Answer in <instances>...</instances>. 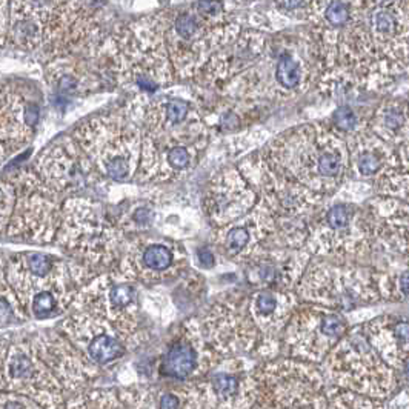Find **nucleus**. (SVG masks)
Here are the masks:
<instances>
[{"label":"nucleus","mask_w":409,"mask_h":409,"mask_svg":"<svg viewBox=\"0 0 409 409\" xmlns=\"http://www.w3.org/2000/svg\"><path fill=\"white\" fill-rule=\"evenodd\" d=\"M123 113L141 128L142 158L137 183H169L191 174L206 151L208 128L197 94L161 93L134 97Z\"/></svg>","instance_id":"f257e3e1"},{"label":"nucleus","mask_w":409,"mask_h":409,"mask_svg":"<svg viewBox=\"0 0 409 409\" xmlns=\"http://www.w3.org/2000/svg\"><path fill=\"white\" fill-rule=\"evenodd\" d=\"M248 5L189 2L157 9L177 81H194L218 49L245 31Z\"/></svg>","instance_id":"f03ea898"},{"label":"nucleus","mask_w":409,"mask_h":409,"mask_svg":"<svg viewBox=\"0 0 409 409\" xmlns=\"http://www.w3.org/2000/svg\"><path fill=\"white\" fill-rule=\"evenodd\" d=\"M323 73L325 62L314 29L269 34L261 61L217 96L251 103L282 102L306 93Z\"/></svg>","instance_id":"7ed1b4c3"},{"label":"nucleus","mask_w":409,"mask_h":409,"mask_svg":"<svg viewBox=\"0 0 409 409\" xmlns=\"http://www.w3.org/2000/svg\"><path fill=\"white\" fill-rule=\"evenodd\" d=\"M97 61L116 85L134 97H153L177 82L157 13L114 26Z\"/></svg>","instance_id":"20e7f679"},{"label":"nucleus","mask_w":409,"mask_h":409,"mask_svg":"<svg viewBox=\"0 0 409 409\" xmlns=\"http://www.w3.org/2000/svg\"><path fill=\"white\" fill-rule=\"evenodd\" d=\"M268 165L323 196L342 185L349 151L335 131L318 123L286 129L261 149Z\"/></svg>","instance_id":"39448f33"},{"label":"nucleus","mask_w":409,"mask_h":409,"mask_svg":"<svg viewBox=\"0 0 409 409\" xmlns=\"http://www.w3.org/2000/svg\"><path fill=\"white\" fill-rule=\"evenodd\" d=\"M2 277L33 320H49L71 311L81 289L69 261L44 251H19L4 258Z\"/></svg>","instance_id":"423d86ee"},{"label":"nucleus","mask_w":409,"mask_h":409,"mask_svg":"<svg viewBox=\"0 0 409 409\" xmlns=\"http://www.w3.org/2000/svg\"><path fill=\"white\" fill-rule=\"evenodd\" d=\"M237 168L256 188L261 202L274 218L276 234L269 246L289 249L306 246L322 196L276 171L268 165L261 149L246 156Z\"/></svg>","instance_id":"0eeeda50"},{"label":"nucleus","mask_w":409,"mask_h":409,"mask_svg":"<svg viewBox=\"0 0 409 409\" xmlns=\"http://www.w3.org/2000/svg\"><path fill=\"white\" fill-rule=\"evenodd\" d=\"M68 261L93 277L117 268L126 242L109 209L91 197H73L64 203L62 225L56 238Z\"/></svg>","instance_id":"6e6552de"},{"label":"nucleus","mask_w":409,"mask_h":409,"mask_svg":"<svg viewBox=\"0 0 409 409\" xmlns=\"http://www.w3.org/2000/svg\"><path fill=\"white\" fill-rule=\"evenodd\" d=\"M71 136L106 182L136 181L142 158V131L123 111L88 117Z\"/></svg>","instance_id":"1a4fd4ad"},{"label":"nucleus","mask_w":409,"mask_h":409,"mask_svg":"<svg viewBox=\"0 0 409 409\" xmlns=\"http://www.w3.org/2000/svg\"><path fill=\"white\" fill-rule=\"evenodd\" d=\"M251 409H329V386L322 369L282 357L258 363L253 374Z\"/></svg>","instance_id":"9d476101"},{"label":"nucleus","mask_w":409,"mask_h":409,"mask_svg":"<svg viewBox=\"0 0 409 409\" xmlns=\"http://www.w3.org/2000/svg\"><path fill=\"white\" fill-rule=\"evenodd\" d=\"M328 385L354 394L385 400L398 385L397 371L369 343L363 326L345 335L323 362Z\"/></svg>","instance_id":"9b49d317"},{"label":"nucleus","mask_w":409,"mask_h":409,"mask_svg":"<svg viewBox=\"0 0 409 409\" xmlns=\"http://www.w3.org/2000/svg\"><path fill=\"white\" fill-rule=\"evenodd\" d=\"M71 311L93 314L111 323L123 337L129 351H134L146 338L138 283L118 268L99 274L79 289Z\"/></svg>","instance_id":"f8f14e48"},{"label":"nucleus","mask_w":409,"mask_h":409,"mask_svg":"<svg viewBox=\"0 0 409 409\" xmlns=\"http://www.w3.org/2000/svg\"><path fill=\"white\" fill-rule=\"evenodd\" d=\"M8 178L17 197L4 238L29 245L56 243L62 225L64 197L54 193L33 168L19 169Z\"/></svg>","instance_id":"ddd939ff"},{"label":"nucleus","mask_w":409,"mask_h":409,"mask_svg":"<svg viewBox=\"0 0 409 409\" xmlns=\"http://www.w3.org/2000/svg\"><path fill=\"white\" fill-rule=\"evenodd\" d=\"M2 393L31 398L44 409H61L71 397L39 354L31 335L2 340Z\"/></svg>","instance_id":"4468645a"},{"label":"nucleus","mask_w":409,"mask_h":409,"mask_svg":"<svg viewBox=\"0 0 409 409\" xmlns=\"http://www.w3.org/2000/svg\"><path fill=\"white\" fill-rule=\"evenodd\" d=\"M105 2H54L45 53L56 57L97 59L106 41Z\"/></svg>","instance_id":"2eb2a0df"},{"label":"nucleus","mask_w":409,"mask_h":409,"mask_svg":"<svg viewBox=\"0 0 409 409\" xmlns=\"http://www.w3.org/2000/svg\"><path fill=\"white\" fill-rule=\"evenodd\" d=\"M348 334L342 313L320 305H298L282 335L286 357L306 363H323Z\"/></svg>","instance_id":"dca6fc26"},{"label":"nucleus","mask_w":409,"mask_h":409,"mask_svg":"<svg viewBox=\"0 0 409 409\" xmlns=\"http://www.w3.org/2000/svg\"><path fill=\"white\" fill-rule=\"evenodd\" d=\"M33 169L65 201L86 197L85 194L102 188L106 182L71 134L59 137L45 146L36 156Z\"/></svg>","instance_id":"f3484780"},{"label":"nucleus","mask_w":409,"mask_h":409,"mask_svg":"<svg viewBox=\"0 0 409 409\" xmlns=\"http://www.w3.org/2000/svg\"><path fill=\"white\" fill-rule=\"evenodd\" d=\"M296 294L306 303L320 305L338 313L377 301L375 289L362 273L354 268L326 262H317L306 269L296 288Z\"/></svg>","instance_id":"a211bd4d"},{"label":"nucleus","mask_w":409,"mask_h":409,"mask_svg":"<svg viewBox=\"0 0 409 409\" xmlns=\"http://www.w3.org/2000/svg\"><path fill=\"white\" fill-rule=\"evenodd\" d=\"M206 343L225 358L257 353L263 338L248 309V297H222L201 318Z\"/></svg>","instance_id":"6ab92c4d"},{"label":"nucleus","mask_w":409,"mask_h":409,"mask_svg":"<svg viewBox=\"0 0 409 409\" xmlns=\"http://www.w3.org/2000/svg\"><path fill=\"white\" fill-rule=\"evenodd\" d=\"M121 271L134 282L153 286L173 282L188 268V253L182 243L171 238L137 236L126 243Z\"/></svg>","instance_id":"aec40b11"},{"label":"nucleus","mask_w":409,"mask_h":409,"mask_svg":"<svg viewBox=\"0 0 409 409\" xmlns=\"http://www.w3.org/2000/svg\"><path fill=\"white\" fill-rule=\"evenodd\" d=\"M42 117V94L22 81L2 85L0 96V151L2 162L33 142Z\"/></svg>","instance_id":"412c9836"},{"label":"nucleus","mask_w":409,"mask_h":409,"mask_svg":"<svg viewBox=\"0 0 409 409\" xmlns=\"http://www.w3.org/2000/svg\"><path fill=\"white\" fill-rule=\"evenodd\" d=\"M269 34L257 29H245L236 41L228 44L211 57L201 74L194 79L196 94H221L223 89L249 71L263 56Z\"/></svg>","instance_id":"4be33fe9"},{"label":"nucleus","mask_w":409,"mask_h":409,"mask_svg":"<svg viewBox=\"0 0 409 409\" xmlns=\"http://www.w3.org/2000/svg\"><path fill=\"white\" fill-rule=\"evenodd\" d=\"M222 360L206 343L201 320L189 318L168 343L158 363V374L186 383L205 377Z\"/></svg>","instance_id":"5701e85b"},{"label":"nucleus","mask_w":409,"mask_h":409,"mask_svg":"<svg viewBox=\"0 0 409 409\" xmlns=\"http://www.w3.org/2000/svg\"><path fill=\"white\" fill-rule=\"evenodd\" d=\"M258 194L237 166H225L209 178L202 198L203 214L213 229L225 228L248 216L258 205Z\"/></svg>","instance_id":"b1692460"},{"label":"nucleus","mask_w":409,"mask_h":409,"mask_svg":"<svg viewBox=\"0 0 409 409\" xmlns=\"http://www.w3.org/2000/svg\"><path fill=\"white\" fill-rule=\"evenodd\" d=\"M85 360L94 368H105L125 357L129 349L117 329L101 317L69 311L57 326Z\"/></svg>","instance_id":"393cba45"},{"label":"nucleus","mask_w":409,"mask_h":409,"mask_svg":"<svg viewBox=\"0 0 409 409\" xmlns=\"http://www.w3.org/2000/svg\"><path fill=\"white\" fill-rule=\"evenodd\" d=\"M360 241L362 223L357 206L338 202L315 218L305 248L315 256L343 258L357 251Z\"/></svg>","instance_id":"a878e982"},{"label":"nucleus","mask_w":409,"mask_h":409,"mask_svg":"<svg viewBox=\"0 0 409 409\" xmlns=\"http://www.w3.org/2000/svg\"><path fill=\"white\" fill-rule=\"evenodd\" d=\"M276 234V223L268 208L258 201L251 213L225 228L213 229L211 246L222 257L236 263H246L269 246Z\"/></svg>","instance_id":"bb28decb"},{"label":"nucleus","mask_w":409,"mask_h":409,"mask_svg":"<svg viewBox=\"0 0 409 409\" xmlns=\"http://www.w3.org/2000/svg\"><path fill=\"white\" fill-rule=\"evenodd\" d=\"M54 2H4L2 48L11 46L24 53L46 49Z\"/></svg>","instance_id":"cd10ccee"},{"label":"nucleus","mask_w":409,"mask_h":409,"mask_svg":"<svg viewBox=\"0 0 409 409\" xmlns=\"http://www.w3.org/2000/svg\"><path fill=\"white\" fill-rule=\"evenodd\" d=\"M308 253L302 249L266 246L245 263V281L257 289L293 291L306 271Z\"/></svg>","instance_id":"c85d7f7f"},{"label":"nucleus","mask_w":409,"mask_h":409,"mask_svg":"<svg viewBox=\"0 0 409 409\" xmlns=\"http://www.w3.org/2000/svg\"><path fill=\"white\" fill-rule=\"evenodd\" d=\"M297 308L298 297L293 291L257 289L248 297L249 314L263 338L257 353L265 362L277 358L281 338Z\"/></svg>","instance_id":"c756f323"},{"label":"nucleus","mask_w":409,"mask_h":409,"mask_svg":"<svg viewBox=\"0 0 409 409\" xmlns=\"http://www.w3.org/2000/svg\"><path fill=\"white\" fill-rule=\"evenodd\" d=\"M89 61L94 59L71 56L56 57L45 64V84L57 106L62 108L74 99L91 96L105 85L102 66H94Z\"/></svg>","instance_id":"7c9ffc66"},{"label":"nucleus","mask_w":409,"mask_h":409,"mask_svg":"<svg viewBox=\"0 0 409 409\" xmlns=\"http://www.w3.org/2000/svg\"><path fill=\"white\" fill-rule=\"evenodd\" d=\"M369 343L394 371L409 360V322L400 317H378L363 325Z\"/></svg>","instance_id":"2f4dec72"},{"label":"nucleus","mask_w":409,"mask_h":409,"mask_svg":"<svg viewBox=\"0 0 409 409\" xmlns=\"http://www.w3.org/2000/svg\"><path fill=\"white\" fill-rule=\"evenodd\" d=\"M61 409H151V395L138 386L86 389Z\"/></svg>","instance_id":"473e14b6"},{"label":"nucleus","mask_w":409,"mask_h":409,"mask_svg":"<svg viewBox=\"0 0 409 409\" xmlns=\"http://www.w3.org/2000/svg\"><path fill=\"white\" fill-rule=\"evenodd\" d=\"M383 400L329 386V409H386Z\"/></svg>","instance_id":"72a5a7b5"},{"label":"nucleus","mask_w":409,"mask_h":409,"mask_svg":"<svg viewBox=\"0 0 409 409\" xmlns=\"http://www.w3.org/2000/svg\"><path fill=\"white\" fill-rule=\"evenodd\" d=\"M0 311H2V328L21 325L28 320L24 308L19 302L13 288L2 277V294H0Z\"/></svg>","instance_id":"f704fd0d"},{"label":"nucleus","mask_w":409,"mask_h":409,"mask_svg":"<svg viewBox=\"0 0 409 409\" xmlns=\"http://www.w3.org/2000/svg\"><path fill=\"white\" fill-rule=\"evenodd\" d=\"M353 162H354V168L355 171L363 176V177H369V176H374L377 171H380V157L374 151V149H369V148H363V146H354L353 149Z\"/></svg>","instance_id":"c9c22d12"},{"label":"nucleus","mask_w":409,"mask_h":409,"mask_svg":"<svg viewBox=\"0 0 409 409\" xmlns=\"http://www.w3.org/2000/svg\"><path fill=\"white\" fill-rule=\"evenodd\" d=\"M16 188L6 176H4L2 186H0V229L2 233L6 229L9 218L13 216L16 205Z\"/></svg>","instance_id":"e433bc0d"},{"label":"nucleus","mask_w":409,"mask_h":409,"mask_svg":"<svg viewBox=\"0 0 409 409\" xmlns=\"http://www.w3.org/2000/svg\"><path fill=\"white\" fill-rule=\"evenodd\" d=\"M369 22H371L373 31H375L378 36H391L397 29V17L391 9H375L369 16Z\"/></svg>","instance_id":"4c0bfd02"},{"label":"nucleus","mask_w":409,"mask_h":409,"mask_svg":"<svg viewBox=\"0 0 409 409\" xmlns=\"http://www.w3.org/2000/svg\"><path fill=\"white\" fill-rule=\"evenodd\" d=\"M331 122L338 133H353L358 125V116L351 106H338L331 116Z\"/></svg>","instance_id":"58836bf2"},{"label":"nucleus","mask_w":409,"mask_h":409,"mask_svg":"<svg viewBox=\"0 0 409 409\" xmlns=\"http://www.w3.org/2000/svg\"><path fill=\"white\" fill-rule=\"evenodd\" d=\"M2 409H44V408L25 395L2 393Z\"/></svg>","instance_id":"ea45409f"},{"label":"nucleus","mask_w":409,"mask_h":409,"mask_svg":"<svg viewBox=\"0 0 409 409\" xmlns=\"http://www.w3.org/2000/svg\"><path fill=\"white\" fill-rule=\"evenodd\" d=\"M196 258H197V263L198 266H202L205 269H211L216 266V253L213 246H198L196 249Z\"/></svg>","instance_id":"a19ab883"},{"label":"nucleus","mask_w":409,"mask_h":409,"mask_svg":"<svg viewBox=\"0 0 409 409\" xmlns=\"http://www.w3.org/2000/svg\"><path fill=\"white\" fill-rule=\"evenodd\" d=\"M182 400L181 395H178L177 389H173V391H165L161 398H158L157 409H181Z\"/></svg>","instance_id":"79ce46f5"},{"label":"nucleus","mask_w":409,"mask_h":409,"mask_svg":"<svg viewBox=\"0 0 409 409\" xmlns=\"http://www.w3.org/2000/svg\"><path fill=\"white\" fill-rule=\"evenodd\" d=\"M383 121H385V126L391 129V131H395V129L400 128L405 122V118H403V114L398 111V109H388L385 117H383Z\"/></svg>","instance_id":"37998d69"},{"label":"nucleus","mask_w":409,"mask_h":409,"mask_svg":"<svg viewBox=\"0 0 409 409\" xmlns=\"http://www.w3.org/2000/svg\"><path fill=\"white\" fill-rule=\"evenodd\" d=\"M398 293L402 294L403 298H408L409 297V271H405L400 274V277H398Z\"/></svg>","instance_id":"c03bdc74"}]
</instances>
